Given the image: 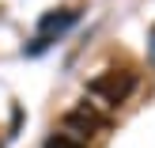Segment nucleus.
<instances>
[{
    "instance_id": "obj_1",
    "label": "nucleus",
    "mask_w": 155,
    "mask_h": 148,
    "mask_svg": "<svg viewBox=\"0 0 155 148\" xmlns=\"http://www.w3.org/2000/svg\"><path fill=\"white\" fill-rule=\"evenodd\" d=\"M133 88H136V76H133V72H117V68H110V72L95 76V80L87 84L91 95H98L102 103H110V106L125 103V99L133 95Z\"/></svg>"
},
{
    "instance_id": "obj_2",
    "label": "nucleus",
    "mask_w": 155,
    "mask_h": 148,
    "mask_svg": "<svg viewBox=\"0 0 155 148\" xmlns=\"http://www.w3.org/2000/svg\"><path fill=\"white\" fill-rule=\"evenodd\" d=\"M98 129H106V118L95 110V106H87V103L64 114V133H68V137H76V141H83V137L98 133Z\"/></svg>"
},
{
    "instance_id": "obj_3",
    "label": "nucleus",
    "mask_w": 155,
    "mask_h": 148,
    "mask_svg": "<svg viewBox=\"0 0 155 148\" xmlns=\"http://www.w3.org/2000/svg\"><path fill=\"white\" fill-rule=\"evenodd\" d=\"M76 19H80V12H72V8H61V12L42 15V23H38V38H45V42H49L53 34H64Z\"/></svg>"
},
{
    "instance_id": "obj_4",
    "label": "nucleus",
    "mask_w": 155,
    "mask_h": 148,
    "mask_svg": "<svg viewBox=\"0 0 155 148\" xmlns=\"http://www.w3.org/2000/svg\"><path fill=\"white\" fill-rule=\"evenodd\" d=\"M42 148H87V144L76 141V137H68V133H53V137H45Z\"/></svg>"
},
{
    "instance_id": "obj_5",
    "label": "nucleus",
    "mask_w": 155,
    "mask_h": 148,
    "mask_svg": "<svg viewBox=\"0 0 155 148\" xmlns=\"http://www.w3.org/2000/svg\"><path fill=\"white\" fill-rule=\"evenodd\" d=\"M151 42H155V34H151Z\"/></svg>"
}]
</instances>
